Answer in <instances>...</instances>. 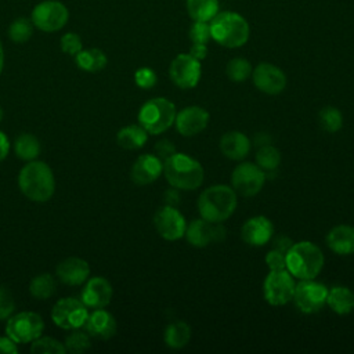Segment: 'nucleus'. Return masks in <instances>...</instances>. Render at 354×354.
Segmentation results:
<instances>
[{"label": "nucleus", "instance_id": "obj_1", "mask_svg": "<svg viewBox=\"0 0 354 354\" xmlns=\"http://www.w3.org/2000/svg\"><path fill=\"white\" fill-rule=\"evenodd\" d=\"M21 192L33 202L48 201L55 189V180L50 166L40 160L28 162L18 174Z\"/></svg>", "mask_w": 354, "mask_h": 354}, {"label": "nucleus", "instance_id": "obj_2", "mask_svg": "<svg viewBox=\"0 0 354 354\" xmlns=\"http://www.w3.org/2000/svg\"><path fill=\"white\" fill-rule=\"evenodd\" d=\"M163 174L171 187L183 191L199 188L205 178L202 165L187 153L180 152H174L163 160Z\"/></svg>", "mask_w": 354, "mask_h": 354}, {"label": "nucleus", "instance_id": "obj_3", "mask_svg": "<svg viewBox=\"0 0 354 354\" xmlns=\"http://www.w3.org/2000/svg\"><path fill=\"white\" fill-rule=\"evenodd\" d=\"M238 205V195L232 187L216 184L201 192L198 198V210L202 218L223 223L230 218Z\"/></svg>", "mask_w": 354, "mask_h": 354}, {"label": "nucleus", "instance_id": "obj_4", "mask_svg": "<svg viewBox=\"0 0 354 354\" xmlns=\"http://www.w3.org/2000/svg\"><path fill=\"white\" fill-rule=\"evenodd\" d=\"M285 259L286 270L299 281L314 279L321 272L325 261L322 250L310 241L292 243L285 253Z\"/></svg>", "mask_w": 354, "mask_h": 354}, {"label": "nucleus", "instance_id": "obj_5", "mask_svg": "<svg viewBox=\"0 0 354 354\" xmlns=\"http://www.w3.org/2000/svg\"><path fill=\"white\" fill-rule=\"evenodd\" d=\"M210 35L220 46L236 48L243 46L250 35L248 21L238 12L224 11L217 12L210 21Z\"/></svg>", "mask_w": 354, "mask_h": 354}, {"label": "nucleus", "instance_id": "obj_6", "mask_svg": "<svg viewBox=\"0 0 354 354\" xmlns=\"http://www.w3.org/2000/svg\"><path fill=\"white\" fill-rule=\"evenodd\" d=\"M176 106L165 97L148 100L138 111V123L148 134H160L171 127L176 119Z\"/></svg>", "mask_w": 354, "mask_h": 354}, {"label": "nucleus", "instance_id": "obj_7", "mask_svg": "<svg viewBox=\"0 0 354 354\" xmlns=\"http://www.w3.org/2000/svg\"><path fill=\"white\" fill-rule=\"evenodd\" d=\"M43 329V318L33 311H22L10 315L6 324V335L17 344L32 343L41 336Z\"/></svg>", "mask_w": 354, "mask_h": 354}, {"label": "nucleus", "instance_id": "obj_8", "mask_svg": "<svg viewBox=\"0 0 354 354\" xmlns=\"http://www.w3.org/2000/svg\"><path fill=\"white\" fill-rule=\"evenodd\" d=\"M30 19L35 28L51 33L61 30L66 25L69 11L66 6L58 0H44L33 7Z\"/></svg>", "mask_w": 354, "mask_h": 354}, {"label": "nucleus", "instance_id": "obj_9", "mask_svg": "<svg viewBox=\"0 0 354 354\" xmlns=\"http://www.w3.org/2000/svg\"><path fill=\"white\" fill-rule=\"evenodd\" d=\"M296 282L288 270L270 271L263 282V296L271 306H285L293 299Z\"/></svg>", "mask_w": 354, "mask_h": 354}, {"label": "nucleus", "instance_id": "obj_10", "mask_svg": "<svg viewBox=\"0 0 354 354\" xmlns=\"http://www.w3.org/2000/svg\"><path fill=\"white\" fill-rule=\"evenodd\" d=\"M87 317H88L87 307L83 304L80 299H76V297L59 299L51 310L53 322L57 326L68 330L83 328Z\"/></svg>", "mask_w": 354, "mask_h": 354}, {"label": "nucleus", "instance_id": "obj_11", "mask_svg": "<svg viewBox=\"0 0 354 354\" xmlns=\"http://www.w3.org/2000/svg\"><path fill=\"white\" fill-rule=\"evenodd\" d=\"M266 183V171L256 163L243 162L231 174V187L241 196L257 195Z\"/></svg>", "mask_w": 354, "mask_h": 354}, {"label": "nucleus", "instance_id": "obj_12", "mask_svg": "<svg viewBox=\"0 0 354 354\" xmlns=\"http://www.w3.org/2000/svg\"><path fill=\"white\" fill-rule=\"evenodd\" d=\"M328 289L324 283L314 279H300L295 286L293 301L296 307L304 314L319 311L326 304Z\"/></svg>", "mask_w": 354, "mask_h": 354}, {"label": "nucleus", "instance_id": "obj_13", "mask_svg": "<svg viewBox=\"0 0 354 354\" xmlns=\"http://www.w3.org/2000/svg\"><path fill=\"white\" fill-rule=\"evenodd\" d=\"M189 245L205 248L212 243H220L227 236V230L221 223H213L205 218H195L187 224L185 235Z\"/></svg>", "mask_w": 354, "mask_h": 354}, {"label": "nucleus", "instance_id": "obj_14", "mask_svg": "<svg viewBox=\"0 0 354 354\" xmlns=\"http://www.w3.org/2000/svg\"><path fill=\"white\" fill-rule=\"evenodd\" d=\"M169 75L173 83L180 88H192L199 83L202 68L201 61L188 54H178L170 64Z\"/></svg>", "mask_w": 354, "mask_h": 354}, {"label": "nucleus", "instance_id": "obj_15", "mask_svg": "<svg viewBox=\"0 0 354 354\" xmlns=\"http://www.w3.org/2000/svg\"><path fill=\"white\" fill-rule=\"evenodd\" d=\"M153 225L158 234L166 241H178L185 235L187 221L176 206L165 205L153 216Z\"/></svg>", "mask_w": 354, "mask_h": 354}, {"label": "nucleus", "instance_id": "obj_16", "mask_svg": "<svg viewBox=\"0 0 354 354\" xmlns=\"http://www.w3.org/2000/svg\"><path fill=\"white\" fill-rule=\"evenodd\" d=\"M252 79L256 88L270 95L279 94L286 87V76L282 69L268 62L259 64L252 71Z\"/></svg>", "mask_w": 354, "mask_h": 354}, {"label": "nucleus", "instance_id": "obj_17", "mask_svg": "<svg viewBox=\"0 0 354 354\" xmlns=\"http://www.w3.org/2000/svg\"><path fill=\"white\" fill-rule=\"evenodd\" d=\"M209 112L198 105L185 106L176 113L174 124L177 131L184 137H192L202 133L209 124Z\"/></svg>", "mask_w": 354, "mask_h": 354}, {"label": "nucleus", "instance_id": "obj_18", "mask_svg": "<svg viewBox=\"0 0 354 354\" xmlns=\"http://www.w3.org/2000/svg\"><path fill=\"white\" fill-rule=\"evenodd\" d=\"M112 285L104 277L88 278L80 292V300L87 308H104L111 303Z\"/></svg>", "mask_w": 354, "mask_h": 354}, {"label": "nucleus", "instance_id": "obj_19", "mask_svg": "<svg viewBox=\"0 0 354 354\" xmlns=\"http://www.w3.org/2000/svg\"><path fill=\"white\" fill-rule=\"evenodd\" d=\"M163 173V160L156 155L144 153L136 159L131 166L130 177L137 185H148L158 180Z\"/></svg>", "mask_w": 354, "mask_h": 354}, {"label": "nucleus", "instance_id": "obj_20", "mask_svg": "<svg viewBox=\"0 0 354 354\" xmlns=\"http://www.w3.org/2000/svg\"><path fill=\"white\" fill-rule=\"evenodd\" d=\"M274 234V225L266 216H254L248 218L242 228L241 236L245 243L250 246H263L270 242Z\"/></svg>", "mask_w": 354, "mask_h": 354}, {"label": "nucleus", "instance_id": "obj_21", "mask_svg": "<svg viewBox=\"0 0 354 354\" xmlns=\"http://www.w3.org/2000/svg\"><path fill=\"white\" fill-rule=\"evenodd\" d=\"M83 328L90 335V337L106 340L116 333L118 325L111 313L104 308H94L91 313H88Z\"/></svg>", "mask_w": 354, "mask_h": 354}, {"label": "nucleus", "instance_id": "obj_22", "mask_svg": "<svg viewBox=\"0 0 354 354\" xmlns=\"http://www.w3.org/2000/svg\"><path fill=\"white\" fill-rule=\"evenodd\" d=\"M57 278L69 286L84 283L90 275V266L80 257H68L62 260L55 270Z\"/></svg>", "mask_w": 354, "mask_h": 354}, {"label": "nucleus", "instance_id": "obj_23", "mask_svg": "<svg viewBox=\"0 0 354 354\" xmlns=\"http://www.w3.org/2000/svg\"><path fill=\"white\" fill-rule=\"evenodd\" d=\"M220 151L231 160H242L250 151V141L241 131H228L220 138Z\"/></svg>", "mask_w": 354, "mask_h": 354}, {"label": "nucleus", "instance_id": "obj_24", "mask_svg": "<svg viewBox=\"0 0 354 354\" xmlns=\"http://www.w3.org/2000/svg\"><path fill=\"white\" fill-rule=\"evenodd\" d=\"M326 245L329 249L340 256L354 253V227L340 224L333 227L326 235Z\"/></svg>", "mask_w": 354, "mask_h": 354}, {"label": "nucleus", "instance_id": "obj_25", "mask_svg": "<svg viewBox=\"0 0 354 354\" xmlns=\"http://www.w3.org/2000/svg\"><path fill=\"white\" fill-rule=\"evenodd\" d=\"M326 304L333 313L347 315L354 311V292L346 286H333L328 289Z\"/></svg>", "mask_w": 354, "mask_h": 354}, {"label": "nucleus", "instance_id": "obj_26", "mask_svg": "<svg viewBox=\"0 0 354 354\" xmlns=\"http://www.w3.org/2000/svg\"><path fill=\"white\" fill-rule=\"evenodd\" d=\"M75 62L77 68H80L82 71L100 72L106 66L108 58L105 53L100 48H87V50L82 48L75 55Z\"/></svg>", "mask_w": 354, "mask_h": 354}, {"label": "nucleus", "instance_id": "obj_27", "mask_svg": "<svg viewBox=\"0 0 354 354\" xmlns=\"http://www.w3.org/2000/svg\"><path fill=\"white\" fill-rule=\"evenodd\" d=\"M148 140V133L140 124H130L122 127L116 134L118 144L124 149H138L144 147Z\"/></svg>", "mask_w": 354, "mask_h": 354}, {"label": "nucleus", "instance_id": "obj_28", "mask_svg": "<svg viewBox=\"0 0 354 354\" xmlns=\"http://www.w3.org/2000/svg\"><path fill=\"white\" fill-rule=\"evenodd\" d=\"M191 339V328L184 321L171 322L165 329V343L167 347L178 350L188 344Z\"/></svg>", "mask_w": 354, "mask_h": 354}, {"label": "nucleus", "instance_id": "obj_29", "mask_svg": "<svg viewBox=\"0 0 354 354\" xmlns=\"http://www.w3.org/2000/svg\"><path fill=\"white\" fill-rule=\"evenodd\" d=\"M40 141L30 133H22L14 141V152L17 158L30 162L40 155Z\"/></svg>", "mask_w": 354, "mask_h": 354}, {"label": "nucleus", "instance_id": "obj_30", "mask_svg": "<svg viewBox=\"0 0 354 354\" xmlns=\"http://www.w3.org/2000/svg\"><path fill=\"white\" fill-rule=\"evenodd\" d=\"M187 11L194 21L210 22L218 12V0H187Z\"/></svg>", "mask_w": 354, "mask_h": 354}, {"label": "nucleus", "instance_id": "obj_31", "mask_svg": "<svg viewBox=\"0 0 354 354\" xmlns=\"http://www.w3.org/2000/svg\"><path fill=\"white\" fill-rule=\"evenodd\" d=\"M57 289L55 278L50 272H41L30 279L29 282V293L32 297L37 300L50 299Z\"/></svg>", "mask_w": 354, "mask_h": 354}, {"label": "nucleus", "instance_id": "obj_32", "mask_svg": "<svg viewBox=\"0 0 354 354\" xmlns=\"http://www.w3.org/2000/svg\"><path fill=\"white\" fill-rule=\"evenodd\" d=\"M33 22L30 18H25V17H19L15 18L10 26H8V37L14 41V43H26L32 35H33Z\"/></svg>", "mask_w": 354, "mask_h": 354}, {"label": "nucleus", "instance_id": "obj_33", "mask_svg": "<svg viewBox=\"0 0 354 354\" xmlns=\"http://www.w3.org/2000/svg\"><path fill=\"white\" fill-rule=\"evenodd\" d=\"M281 163V152L271 144H264L256 153V165L264 171H274Z\"/></svg>", "mask_w": 354, "mask_h": 354}, {"label": "nucleus", "instance_id": "obj_34", "mask_svg": "<svg viewBox=\"0 0 354 354\" xmlns=\"http://www.w3.org/2000/svg\"><path fill=\"white\" fill-rule=\"evenodd\" d=\"M318 122L322 130L328 133H336L343 126V115L335 106H325L318 113Z\"/></svg>", "mask_w": 354, "mask_h": 354}, {"label": "nucleus", "instance_id": "obj_35", "mask_svg": "<svg viewBox=\"0 0 354 354\" xmlns=\"http://www.w3.org/2000/svg\"><path fill=\"white\" fill-rule=\"evenodd\" d=\"M64 346L66 351L72 354H82L91 347L90 335L86 330H79V328L72 329V332L65 337Z\"/></svg>", "mask_w": 354, "mask_h": 354}, {"label": "nucleus", "instance_id": "obj_36", "mask_svg": "<svg viewBox=\"0 0 354 354\" xmlns=\"http://www.w3.org/2000/svg\"><path fill=\"white\" fill-rule=\"evenodd\" d=\"M30 353L32 354H64L66 353V348L64 343L59 340L50 337V336H40L35 339L30 344Z\"/></svg>", "mask_w": 354, "mask_h": 354}, {"label": "nucleus", "instance_id": "obj_37", "mask_svg": "<svg viewBox=\"0 0 354 354\" xmlns=\"http://www.w3.org/2000/svg\"><path fill=\"white\" fill-rule=\"evenodd\" d=\"M225 73L230 80L241 83L252 75V65L245 58H232L225 66Z\"/></svg>", "mask_w": 354, "mask_h": 354}, {"label": "nucleus", "instance_id": "obj_38", "mask_svg": "<svg viewBox=\"0 0 354 354\" xmlns=\"http://www.w3.org/2000/svg\"><path fill=\"white\" fill-rule=\"evenodd\" d=\"M59 47H61L62 53L75 57L83 48V43L77 33L66 32L65 35H62V37L59 40Z\"/></svg>", "mask_w": 354, "mask_h": 354}, {"label": "nucleus", "instance_id": "obj_39", "mask_svg": "<svg viewBox=\"0 0 354 354\" xmlns=\"http://www.w3.org/2000/svg\"><path fill=\"white\" fill-rule=\"evenodd\" d=\"M189 39L192 44H206L212 39L209 22L195 21L189 29Z\"/></svg>", "mask_w": 354, "mask_h": 354}, {"label": "nucleus", "instance_id": "obj_40", "mask_svg": "<svg viewBox=\"0 0 354 354\" xmlns=\"http://www.w3.org/2000/svg\"><path fill=\"white\" fill-rule=\"evenodd\" d=\"M134 82L140 88L148 90L156 84V73L151 68L142 66L136 71Z\"/></svg>", "mask_w": 354, "mask_h": 354}, {"label": "nucleus", "instance_id": "obj_41", "mask_svg": "<svg viewBox=\"0 0 354 354\" xmlns=\"http://www.w3.org/2000/svg\"><path fill=\"white\" fill-rule=\"evenodd\" d=\"M266 264L270 268V271H279L286 270V259L285 252L279 249H272L266 254Z\"/></svg>", "mask_w": 354, "mask_h": 354}, {"label": "nucleus", "instance_id": "obj_42", "mask_svg": "<svg viewBox=\"0 0 354 354\" xmlns=\"http://www.w3.org/2000/svg\"><path fill=\"white\" fill-rule=\"evenodd\" d=\"M14 308L15 304L11 293L6 288L0 286V321L7 319L14 313Z\"/></svg>", "mask_w": 354, "mask_h": 354}, {"label": "nucleus", "instance_id": "obj_43", "mask_svg": "<svg viewBox=\"0 0 354 354\" xmlns=\"http://www.w3.org/2000/svg\"><path fill=\"white\" fill-rule=\"evenodd\" d=\"M174 152H177V151H176L174 144H173L170 140L163 138V140H160V141H158V142L155 144V153H156V156H158L159 159H162V160L167 159V158L171 156Z\"/></svg>", "mask_w": 354, "mask_h": 354}, {"label": "nucleus", "instance_id": "obj_44", "mask_svg": "<svg viewBox=\"0 0 354 354\" xmlns=\"http://www.w3.org/2000/svg\"><path fill=\"white\" fill-rule=\"evenodd\" d=\"M18 347L17 343L10 339L8 336H1L0 337V354H17Z\"/></svg>", "mask_w": 354, "mask_h": 354}, {"label": "nucleus", "instance_id": "obj_45", "mask_svg": "<svg viewBox=\"0 0 354 354\" xmlns=\"http://www.w3.org/2000/svg\"><path fill=\"white\" fill-rule=\"evenodd\" d=\"M10 152V140L6 133L0 130V160H4Z\"/></svg>", "mask_w": 354, "mask_h": 354}, {"label": "nucleus", "instance_id": "obj_46", "mask_svg": "<svg viewBox=\"0 0 354 354\" xmlns=\"http://www.w3.org/2000/svg\"><path fill=\"white\" fill-rule=\"evenodd\" d=\"M189 54L201 61V59H203L206 57L207 47H206V44H192L191 50H189Z\"/></svg>", "mask_w": 354, "mask_h": 354}, {"label": "nucleus", "instance_id": "obj_47", "mask_svg": "<svg viewBox=\"0 0 354 354\" xmlns=\"http://www.w3.org/2000/svg\"><path fill=\"white\" fill-rule=\"evenodd\" d=\"M178 199H180V195L177 192V188H169L166 192H165V202L166 205H170V206H176L178 203Z\"/></svg>", "mask_w": 354, "mask_h": 354}, {"label": "nucleus", "instance_id": "obj_48", "mask_svg": "<svg viewBox=\"0 0 354 354\" xmlns=\"http://www.w3.org/2000/svg\"><path fill=\"white\" fill-rule=\"evenodd\" d=\"M292 246V242L286 238V236H279L277 241H275V249H279L282 252H288V249Z\"/></svg>", "mask_w": 354, "mask_h": 354}, {"label": "nucleus", "instance_id": "obj_49", "mask_svg": "<svg viewBox=\"0 0 354 354\" xmlns=\"http://www.w3.org/2000/svg\"><path fill=\"white\" fill-rule=\"evenodd\" d=\"M3 66H4V50H3V44L0 41V73L3 71Z\"/></svg>", "mask_w": 354, "mask_h": 354}, {"label": "nucleus", "instance_id": "obj_50", "mask_svg": "<svg viewBox=\"0 0 354 354\" xmlns=\"http://www.w3.org/2000/svg\"><path fill=\"white\" fill-rule=\"evenodd\" d=\"M1 119H3V109L0 108V122H1Z\"/></svg>", "mask_w": 354, "mask_h": 354}]
</instances>
